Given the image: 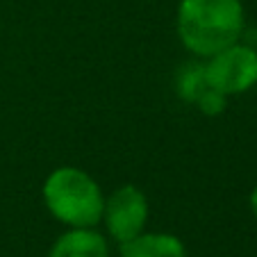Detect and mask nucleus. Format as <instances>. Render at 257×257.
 <instances>
[{
	"instance_id": "0eeeda50",
	"label": "nucleus",
	"mask_w": 257,
	"mask_h": 257,
	"mask_svg": "<svg viewBox=\"0 0 257 257\" xmlns=\"http://www.w3.org/2000/svg\"><path fill=\"white\" fill-rule=\"evenodd\" d=\"M175 91H178V96L182 100L198 105L212 91L207 78H205L203 64H185V66L180 68L178 75H175Z\"/></svg>"
},
{
	"instance_id": "20e7f679",
	"label": "nucleus",
	"mask_w": 257,
	"mask_h": 257,
	"mask_svg": "<svg viewBox=\"0 0 257 257\" xmlns=\"http://www.w3.org/2000/svg\"><path fill=\"white\" fill-rule=\"evenodd\" d=\"M148 216H151V205L144 189L137 185H121L109 196H105L100 223L105 225L107 237L116 243H123L144 232Z\"/></svg>"
},
{
	"instance_id": "39448f33",
	"label": "nucleus",
	"mask_w": 257,
	"mask_h": 257,
	"mask_svg": "<svg viewBox=\"0 0 257 257\" xmlns=\"http://www.w3.org/2000/svg\"><path fill=\"white\" fill-rule=\"evenodd\" d=\"M46 257H109V239L96 228H68L53 241Z\"/></svg>"
},
{
	"instance_id": "f03ea898",
	"label": "nucleus",
	"mask_w": 257,
	"mask_h": 257,
	"mask_svg": "<svg viewBox=\"0 0 257 257\" xmlns=\"http://www.w3.org/2000/svg\"><path fill=\"white\" fill-rule=\"evenodd\" d=\"M46 209L66 228H96L102 218L105 194L93 175L78 166H57L41 187Z\"/></svg>"
},
{
	"instance_id": "f257e3e1",
	"label": "nucleus",
	"mask_w": 257,
	"mask_h": 257,
	"mask_svg": "<svg viewBox=\"0 0 257 257\" xmlns=\"http://www.w3.org/2000/svg\"><path fill=\"white\" fill-rule=\"evenodd\" d=\"M246 12L241 0H180L175 32L194 57L207 59L241 39Z\"/></svg>"
},
{
	"instance_id": "7ed1b4c3",
	"label": "nucleus",
	"mask_w": 257,
	"mask_h": 257,
	"mask_svg": "<svg viewBox=\"0 0 257 257\" xmlns=\"http://www.w3.org/2000/svg\"><path fill=\"white\" fill-rule=\"evenodd\" d=\"M203 66L209 87L225 98L246 93L257 84V50L241 41L207 57Z\"/></svg>"
},
{
	"instance_id": "423d86ee",
	"label": "nucleus",
	"mask_w": 257,
	"mask_h": 257,
	"mask_svg": "<svg viewBox=\"0 0 257 257\" xmlns=\"http://www.w3.org/2000/svg\"><path fill=\"white\" fill-rule=\"evenodd\" d=\"M118 257H187V246L178 234L144 230L130 241L118 243Z\"/></svg>"
},
{
	"instance_id": "6e6552de",
	"label": "nucleus",
	"mask_w": 257,
	"mask_h": 257,
	"mask_svg": "<svg viewBox=\"0 0 257 257\" xmlns=\"http://www.w3.org/2000/svg\"><path fill=\"white\" fill-rule=\"evenodd\" d=\"M248 207H250L252 216L257 218V185L250 189V196H248Z\"/></svg>"
}]
</instances>
